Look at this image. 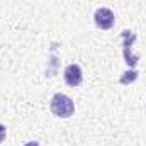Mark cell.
Segmentation results:
<instances>
[{"label": "cell", "mask_w": 146, "mask_h": 146, "mask_svg": "<svg viewBox=\"0 0 146 146\" xmlns=\"http://www.w3.org/2000/svg\"><path fill=\"white\" fill-rule=\"evenodd\" d=\"M49 107H51V112L56 117H61V119L70 117V115H73V112H75L73 100L68 95H65V94H54L53 99H51V106Z\"/></svg>", "instance_id": "obj_1"}, {"label": "cell", "mask_w": 146, "mask_h": 146, "mask_svg": "<svg viewBox=\"0 0 146 146\" xmlns=\"http://www.w3.org/2000/svg\"><path fill=\"white\" fill-rule=\"evenodd\" d=\"M121 36H122V56H124V61H126L127 66L133 68V66H136L138 61H139V56H136V54L131 53V46H133V42L136 41V34H134L133 31H129V29H124V31L121 33Z\"/></svg>", "instance_id": "obj_2"}, {"label": "cell", "mask_w": 146, "mask_h": 146, "mask_svg": "<svg viewBox=\"0 0 146 146\" xmlns=\"http://www.w3.org/2000/svg\"><path fill=\"white\" fill-rule=\"evenodd\" d=\"M94 21L97 24V27H100L102 31H109L114 27V22H115V17H114V12L107 9V7H100L95 10L94 14Z\"/></svg>", "instance_id": "obj_3"}, {"label": "cell", "mask_w": 146, "mask_h": 146, "mask_svg": "<svg viewBox=\"0 0 146 146\" xmlns=\"http://www.w3.org/2000/svg\"><path fill=\"white\" fill-rule=\"evenodd\" d=\"M63 76H65L66 85H70V87H78V85L83 82V72H82V68H80L78 65H75V63L68 65V66L65 68Z\"/></svg>", "instance_id": "obj_4"}, {"label": "cell", "mask_w": 146, "mask_h": 146, "mask_svg": "<svg viewBox=\"0 0 146 146\" xmlns=\"http://www.w3.org/2000/svg\"><path fill=\"white\" fill-rule=\"evenodd\" d=\"M134 80H138V72H136V70H129V72H126L121 78H119V83L129 85V83H133Z\"/></svg>", "instance_id": "obj_5"}, {"label": "cell", "mask_w": 146, "mask_h": 146, "mask_svg": "<svg viewBox=\"0 0 146 146\" xmlns=\"http://www.w3.org/2000/svg\"><path fill=\"white\" fill-rule=\"evenodd\" d=\"M5 134H7V127L3 124H0V143L5 139Z\"/></svg>", "instance_id": "obj_6"}, {"label": "cell", "mask_w": 146, "mask_h": 146, "mask_svg": "<svg viewBox=\"0 0 146 146\" xmlns=\"http://www.w3.org/2000/svg\"><path fill=\"white\" fill-rule=\"evenodd\" d=\"M24 146H39V143L37 141H29L27 145H24Z\"/></svg>", "instance_id": "obj_7"}]
</instances>
